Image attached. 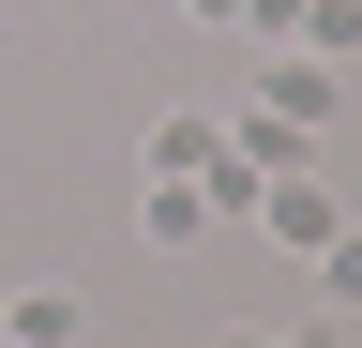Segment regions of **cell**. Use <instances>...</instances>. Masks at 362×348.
Listing matches in <instances>:
<instances>
[{
    "label": "cell",
    "mask_w": 362,
    "mask_h": 348,
    "mask_svg": "<svg viewBox=\"0 0 362 348\" xmlns=\"http://www.w3.org/2000/svg\"><path fill=\"white\" fill-rule=\"evenodd\" d=\"M242 212H257V242H287V257H317V242H332V228H347V197H332V182H317V167H287V182H257Z\"/></svg>",
    "instance_id": "obj_1"
},
{
    "label": "cell",
    "mask_w": 362,
    "mask_h": 348,
    "mask_svg": "<svg viewBox=\"0 0 362 348\" xmlns=\"http://www.w3.org/2000/svg\"><path fill=\"white\" fill-rule=\"evenodd\" d=\"M257 106H272V121H332V61H317V46H272Z\"/></svg>",
    "instance_id": "obj_2"
},
{
    "label": "cell",
    "mask_w": 362,
    "mask_h": 348,
    "mask_svg": "<svg viewBox=\"0 0 362 348\" xmlns=\"http://www.w3.org/2000/svg\"><path fill=\"white\" fill-rule=\"evenodd\" d=\"M197 228H211V182H136V242H166V257H181Z\"/></svg>",
    "instance_id": "obj_3"
},
{
    "label": "cell",
    "mask_w": 362,
    "mask_h": 348,
    "mask_svg": "<svg viewBox=\"0 0 362 348\" xmlns=\"http://www.w3.org/2000/svg\"><path fill=\"white\" fill-rule=\"evenodd\" d=\"M0 318H16V348H76V333H90V318H76V288H16Z\"/></svg>",
    "instance_id": "obj_4"
},
{
    "label": "cell",
    "mask_w": 362,
    "mask_h": 348,
    "mask_svg": "<svg viewBox=\"0 0 362 348\" xmlns=\"http://www.w3.org/2000/svg\"><path fill=\"white\" fill-rule=\"evenodd\" d=\"M211 152H226L211 121H151V182H211Z\"/></svg>",
    "instance_id": "obj_5"
},
{
    "label": "cell",
    "mask_w": 362,
    "mask_h": 348,
    "mask_svg": "<svg viewBox=\"0 0 362 348\" xmlns=\"http://www.w3.org/2000/svg\"><path fill=\"white\" fill-rule=\"evenodd\" d=\"M317 288H332V318H362V212H347L332 242H317Z\"/></svg>",
    "instance_id": "obj_6"
},
{
    "label": "cell",
    "mask_w": 362,
    "mask_h": 348,
    "mask_svg": "<svg viewBox=\"0 0 362 348\" xmlns=\"http://www.w3.org/2000/svg\"><path fill=\"white\" fill-rule=\"evenodd\" d=\"M302 46H317V61H347V46H362V0H317V16H302Z\"/></svg>",
    "instance_id": "obj_7"
},
{
    "label": "cell",
    "mask_w": 362,
    "mask_h": 348,
    "mask_svg": "<svg viewBox=\"0 0 362 348\" xmlns=\"http://www.w3.org/2000/svg\"><path fill=\"white\" fill-rule=\"evenodd\" d=\"M211 348H287V333H211Z\"/></svg>",
    "instance_id": "obj_8"
},
{
    "label": "cell",
    "mask_w": 362,
    "mask_h": 348,
    "mask_svg": "<svg viewBox=\"0 0 362 348\" xmlns=\"http://www.w3.org/2000/svg\"><path fill=\"white\" fill-rule=\"evenodd\" d=\"M287 348H347V333H332V318H317V333H287Z\"/></svg>",
    "instance_id": "obj_9"
},
{
    "label": "cell",
    "mask_w": 362,
    "mask_h": 348,
    "mask_svg": "<svg viewBox=\"0 0 362 348\" xmlns=\"http://www.w3.org/2000/svg\"><path fill=\"white\" fill-rule=\"evenodd\" d=\"M197 16H242V0H197Z\"/></svg>",
    "instance_id": "obj_10"
},
{
    "label": "cell",
    "mask_w": 362,
    "mask_h": 348,
    "mask_svg": "<svg viewBox=\"0 0 362 348\" xmlns=\"http://www.w3.org/2000/svg\"><path fill=\"white\" fill-rule=\"evenodd\" d=\"M0 348H16V333H0Z\"/></svg>",
    "instance_id": "obj_11"
}]
</instances>
